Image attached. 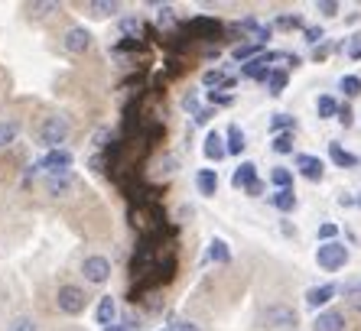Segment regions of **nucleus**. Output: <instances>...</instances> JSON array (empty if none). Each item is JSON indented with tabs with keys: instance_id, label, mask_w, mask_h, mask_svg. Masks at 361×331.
<instances>
[{
	"instance_id": "obj_19",
	"label": "nucleus",
	"mask_w": 361,
	"mask_h": 331,
	"mask_svg": "<svg viewBox=\"0 0 361 331\" xmlns=\"http://www.w3.org/2000/svg\"><path fill=\"white\" fill-rule=\"evenodd\" d=\"M244 146H247V140H244L241 127H228V153H231V156H241Z\"/></svg>"
},
{
	"instance_id": "obj_31",
	"label": "nucleus",
	"mask_w": 361,
	"mask_h": 331,
	"mask_svg": "<svg viewBox=\"0 0 361 331\" xmlns=\"http://www.w3.org/2000/svg\"><path fill=\"white\" fill-rule=\"evenodd\" d=\"M274 149L277 153H293V133H277L274 137Z\"/></svg>"
},
{
	"instance_id": "obj_9",
	"label": "nucleus",
	"mask_w": 361,
	"mask_h": 331,
	"mask_svg": "<svg viewBox=\"0 0 361 331\" xmlns=\"http://www.w3.org/2000/svg\"><path fill=\"white\" fill-rule=\"evenodd\" d=\"M296 169H300L306 179H312V182L322 179V159L310 156V153H300V156H296Z\"/></svg>"
},
{
	"instance_id": "obj_11",
	"label": "nucleus",
	"mask_w": 361,
	"mask_h": 331,
	"mask_svg": "<svg viewBox=\"0 0 361 331\" xmlns=\"http://www.w3.org/2000/svg\"><path fill=\"white\" fill-rule=\"evenodd\" d=\"M312 331H345V315L342 312H322L316 322H312Z\"/></svg>"
},
{
	"instance_id": "obj_1",
	"label": "nucleus",
	"mask_w": 361,
	"mask_h": 331,
	"mask_svg": "<svg viewBox=\"0 0 361 331\" xmlns=\"http://www.w3.org/2000/svg\"><path fill=\"white\" fill-rule=\"evenodd\" d=\"M316 263L322 266V270H342L345 263H348V247L345 244H338V240H332V244H322L319 250H316Z\"/></svg>"
},
{
	"instance_id": "obj_21",
	"label": "nucleus",
	"mask_w": 361,
	"mask_h": 331,
	"mask_svg": "<svg viewBox=\"0 0 361 331\" xmlns=\"http://www.w3.org/2000/svg\"><path fill=\"white\" fill-rule=\"evenodd\" d=\"M257 52H261V42H244V46H238L231 56H235V62H244V65H247V62L257 58Z\"/></svg>"
},
{
	"instance_id": "obj_6",
	"label": "nucleus",
	"mask_w": 361,
	"mask_h": 331,
	"mask_svg": "<svg viewBox=\"0 0 361 331\" xmlns=\"http://www.w3.org/2000/svg\"><path fill=\"white\" fill-rule=\"evenodd\" d=\"M82 273L88 282L101 286V282H108V276H111V260L108 257H85Z\"/></svg>"
},
{
	"instance_id": "obj_34",
	"label": "nucleus",
	"mask_w": 361,
	"mask_h": 331,
	"mask_svg": "<svg viewBox=\"0 0 361 331\" xmlns=\"http://www.w3.org/2000/svg\"><path fill=\"white\" fill-rule=\"evenodd\" d=\"M316 10H319L322 17H336V13H338V4H336V0H319V4H316Z\"/></svg>"
},
{
	"instance_id": "obj_36",
	"label": "nucleus",
	"mask_w": 361,
	"mask_h": 331,
	"mask_svg": "<svg viewBox=\"0 0 361 331\" xmlns=\"http://www.w3.org/2000/svg\"><path fill=\"white\" fill-rule=\"evenodd\" d=\"M322 39H326V33H322L319 26H306V42H312V46H319Z\"/></svg>"
},
{
	"instance_id": "obj_37",
	"label": "nucleus",
	"mask_w": 361,
	"mask_h": 331,
	"mask_svg": "<svg viewBox=\"0 0 361 331\" xmlns=\"http://www.w3.org/2000/svg\"><path fill=\"white\" fill-rule=\"evenodd\" d=\"M277 26H280V30H300L302 20H300V17H280Z\"/></svg>"
},
{
	"instance_id": "obj_30",
	"label": "nucleus",
	"mask_w": 361,
	"mask_h": 331,
	"mask_svg": "<svg viewBox=\"0 0 361 331\" xmlns=\"http://www.w3.org/2000/svg\"><path fill=\"white\" fill-rule=\"evenodd\" d=\"M338 85H342V92L348 94V98H355V94H361V78H358V75H345V78H342V82H338Z\"/></svg>"
},
{
	"instance_id": "obj_13",
	"label": "nucleus",
	"mask_w": 361,
	"mask_h": 331,
	"mask_svg": "<svg viewBox=\"0 0 361 331\" xmlns=\"http://www.w3.org/2000/svg\"><path fill=\"white\" fill-rule=\"evenodd\" d=\"M332 296H336V286H332V282H326V286H312V289L306 292V306L319 308V306H326Z\"/></svg>"
},
{
	"instance_id": "obj_12",
	"label": "nucleus",
	"mask_w": 361,
	"mask_h": 331,
	"mask_svg": "<svg viewBox=\"0 0 361 331\" xmlns=\"http://www.w3.org/2000/svg\"><path fill=\"white\" fill-rule=\"evenodd\" d=\"M241 75L244 78H254V82H267L270 78V65H267V58H264V52L254 62H247V65L241 68Z\"/></svg>"
},
{
	"instance_id": "obj_46",
	"label": "nucleus",
	"mask_w": 361,
	"mask_h": 331,
	"mask_svg": "<svg viewBox=\"0 0 361 331\" xmlns=\"http://www.w3.org/2000/svg\"><path fill=\"white\" fill-rule=\"evenodd\" d=\"M329 56V46H316V52H312V58L319 62V58H326Z\"/></svg>"
},
{
	"instance_id": "obj_7",
	"label": "nucleus",
	"mask_w": 361,
	"mask_h": 331,
	"mask_svg": "<svg viewBox=\"0 0 361 331\" xmlns=\"http://www.w3.org/2000/svg\"><path fill=\"white\" fill-rule=\"evenodd\" d=\"M185 33L189 36H199V39H215L221 33V23L215 17H195L185 23Z\"/></svg>"
},
{
	"instance_id": "obj_33",
	"label": "nucleus",
	"mask_w": 361,
	"mask_h": 331,
	"mask_svg": "<svg viewBox=\"0 0 361 331\" xmlns=\"http://www.w3.org/2000/svg\"><path fill=\"white\" fill-rule=\"evenodd\" d=\"M26 10H30V17H46L56 10V4H26Z\"/></svg>"
},
{
	"instance_id": "obj_24",
	"label": "nucleus",
	"mask_w": 361,
	"mask_h": 331,
	"mask_svg": "<svg viewBox=\"0 0 361 331\" xmlns=\"http://www.w3.org/2000/svg\"><path fill=\"white\" fill-rule=\"evenodd\" d=\"M270 130H274V133H293L296 130V117L274 114V120H270Z\"/></svg>"
},
{
	"instance_id": "obj_41",
	"label": "nucleus",
	"mask_w": 361,
	"mask_h": 331,
	"mask_svg": "<svg viewBox=\"0 0 361 331\" xmlns=\"http://www.w3.org/2000/svg\"><path fill=\"white\" fill-rule=\"evenodd\" d=\"M336 231H338L336 224H322V227H319V237L326 240V244H332V237H336Z\"/></svg>"
},
{
	"instance_id": "obj_35",
	"label": "nucleus",
	"mask_w": 361,
	"mask_h": 331,
	"mask_svg": "<svg viewBox=\"0 0 361 331\" xmlns=\"http://www.w3.org/2000/svg\"><path fill=\"white\" fill-rule=\"evenodd\" d=\"M157 23H160V26H173V23H176L173 7H160V10H157Z\"/></svg>"
},
{
	"instance_id": "obj_26",
	"label": "nucleus",
	"mask_w": 361,
	"mask_h": 331,
	"mask_svg": "<svg viewBox=\"0 0 361 331\" xmlns=\"http://www.w3.org/2000/svg\"><path fill=\"white\" fill-rule=\"evenodd\" d=\"M283 88H286V72L280 68V72H270V78H267V92L277 98V94H283Z\"/></svg>"
},
{
	"instance_id": "obj_10",
	"label": "nucleus",
	"mask_w": 361,
	"mask_h": 331,
	"mask_svg": "<svg viewBox=\"0 0 361 331\" xmlns=\"http://www.w3.org/2000/svg\"><path fill=\"white\" fill-rule=\"evenodd\" d=\"M254 182H257V166H254V163H241L235 169V175H231V185H235V189L247 192Z\"/></svg>"
},
{
	"instance_id": "obj_14",
	"label": "nucleus",
	"mask_w": 361,
	"mask_h": 331,
	"mask_svg": "<svg viewBox=\"0 0 361 331\" xmlns=\"http://www.w3.org/2000/svg\"><path fill=\"white\" fill-rule=\"evenodd\" d=\"M202 149H205V156L215 159V163H219L221 156H228V143L221 140L219 133H209V137H205V146H202Z\"/></svg>"
},
{
	"instance_id": "obj_48",
	"label": "nucleus",
	"mask_w": 361,
	"mask_h": 331,
	"mask_svg": "<svg viewBox=\"0 0 361 331\" xmlns=\"http://www.w3.org/2000/svg\"><path fill=\"white\" fill-rule=\"evenodd\" d=\"M261 192H264V182H254L251 189H247V195H261Z\"/></svg>"
},
{
	"instance_id": "obj_17",
	"label": "nucleus",
	"mask_w": 361,
	"mask_h": 331,
	"mask_svg": "<svg viewBox=\"0 0 361 331\" xmlns=\"http://www.w3.org/2000/svg\"><path fill=\"white\" fill-rule=\"evenodd\" d=\"M270 205L277 208V211H293V208H296L293 189H277L274 195H270Z\"/></svg>"
},
{
	"instance_id": "obj_5",
	"label": "nucleus",
	"mask_w": 361,
	"mask_h": 331,
	"mask_svg": "<svg viewBox=\"0 0 361 331\" xmlns=\"http://www.w3.org/2000/svg\"><path fill=\"white\" fill-rule=\"evenodd\" d=\"M68 166H72V153H68V149H49V153H46V156H42L39 163L33 166V173H39V169H49V173L62 175V173H68Z\"/></svg>"
},
{
	"instance_id": "obj_45",
	"label": "nucleus",
	"mask_w": 361,
	"mask_h": 331,
	"mask_svg": "<svg viewBox=\"0 0 361 331\" xmlns=\"http://www.w3.org/2000/svg\"><path fill=\"white\" fill-rule=\"evenodd\" d=\"M209 117H212V111H209V108H202L199 114H195V124H209Z\"/></svg>"
},
{
	"instance_id": "obj_20",
	"label": "nucleus",
	"mask_w": 361,
	"mask_h": 331,
	"mask_svg": "<svg viewBox=\"0 0 361 331\" xmlns=\"http://www.w3.org/2000/svg\"><path fill=\"white\" fill-rule=\"evenodd\" d=\"M209 260H215V263H228L231 260V250H228V244L221 237H215L209 244Z\"/></svg>"
},
{
	"instance_id": "obj_15",
	"label": "nucleus",
	"mask_w": 361,
	"mask_h": 331,
	"mask_svg": "<svg viewBox=\"0 0 361 331\" xmlns=\"http://www.w3.org/2000/svg\"><path fill=\"white\" fill-rule=\"evenodd\" d=\"M329 156H332L336 166H342V169H355V166H358V156L348 153V149H342L338 143H329Z\"/></svg>"
},
{
	"instance_id": "obj_28",
	"label": "nucleus",
	"mask_w": 361,
	"mask_h": 331,
	"mask_svg": "<svg viewBox=\"0 0 361 331\" xmlns=\"http://www.w3.org/2000/svg\"><path fill=\"white\" fill-rule=\"evenodd\" d=\"M345 299H348V306H352L355 312H361V282H348V286H345Z\"/></svg>"
},
{
	"instance_id": "obj_2",
	"label": "nucleus",
	"mask_w": 361,
	"mask_h": 331,
	"mask_svg": "<svg viewBox=\"0 0 361 331\" xmlns=\"http://www.w3.org/2000/svg\"><path fill=\"white\" fill-rule=\"evenodd\" d=\"M66 137H68V120L66 117H46V124H42V130H39L42 146L59 149V143H66Z\"/></svg>"
},
{
	"instance_id": "obj_23",
	"label": "nucleus",
	"mask_w": 361,
	"mask_h": 331,
	"mask_svg": "<svg viewBox=\"0 0 361 331\" xmlns=\"http://www.w3.org/2000/svg\"><path fill=\"white\" fill-rule=\"evenodd\" d=\"M88 13H92V17H111V13H118V4H114V0H92V4H88Z\"/></svg>"
},
{
	"instance_id": "obj_43",
	"label": "nucleus",
	"mask_w": 361,
	"mask_h": 331,
	"mask_svg": "<svg viewBox=\"0 0 361 331\" xmlns=\"http://www.w3.org/2000/svg\"><path fill=\"white\" fill-rule=\"evenodd\" d=\"M345 52H348L352 58H361V36H355V39L348 42V49H345Z\"/></svg>"
},
{
	"instance_id": "obj_3",
	"label": "nucleus",
	"mask_w": 361,
	"mask_h": 331,
	"mask_svg": "<svg viewBox=\"0 0 361 331\" xmlns=\"http://www.w3.org/2000/svg\"><path fill=\"white\" fill-rule=\"evenodd\" d=\"M85 302H88V296H85V289H78V286H62L59 296H56V306L66 315H82Z\"/></svg>"
},
{
	"instance_id": "obj_22",
	"label": "nucleus",
	"mask_w": 361,
	"mask_h": 331,
	"mask_svg": "<svg viewBox=\"0 0 361 331\" xmlns=\"http://www.w3.org/2000/svg\"><path fill=\"white\" fill-rule=\"evenodd\" d=\"M202 85H205V88H215V92H221V88L228 85V75L221 72V68H209V72L202 75Z\"/></svg>"
},
{
	"instance_id": "obj_32",
	"label": "nucleus",
	"mask_w": 361,
	"mask_h": 331,
	"mask_svg": "<svg viewBox=\"0 0 361 331\" xmlns=\"http://www.w3.org/2000/svg\"><path fill=\"white\" fill-rule=\"evenodd\" d=\"M66 189H68V175L66 173L52 175V179H49V192H52V195H59V192H66Z\"/></svg>"
},
{
	"instance_id": "obj_27",
	"label": "nucleus",
	"mask_w": 361,
	"mask_h": 331,
	"mask_svg": "<svg viewBox=\"0 0 361 331\" xmlns=\"http://www.w3.org/2000/svg\"><path fill=\"white\" fill-rule=\"evenodd\" d=\"M270 182L277 185V189H290V185H293V173L283 169V166H277V169L270 173Z\"/></svg>"
},
{
	"instance_id": "obj_29",
	"label": "nucleus",
	"mask_w": 361,
	"mask_h": 331,
	"mask_svg": "<svg viewBox=\"0 0 361 331\" xmlns=\"http://www.w3.org/2000/svg\"><path fill=\"white\" fill-rule=\"evenodd\" d=\"M17 124H10V120H0V146H7V143L17 140Z\"/></svg>"
},
{
	"instance_id": "obj_49",
	"label": "nucleus",
	"mask_w": 361,
	"mask_h": 331,
	"mask_svg": "<svg viewBox=\"0 0 361 331\" xmlns=\"http://www.w3.org/2000/svg\"><path fill=\"white\" fill-rule=\"evenodd\" d=\"M92 169H98V173H101V169H104V159L94 156V159H92Z\"/></svg>"
},
{
	"instance_id": "obj_40",
	"label": "nucleus",
	"mask_w": 361,
	"mask_h": 331,
	"mask_svg": "<svg viewBox=\"0 0 361 331\" xmlns=\"http://www.w3.org/2000/svg\"><path fill=\"white\" fill-rule=\"evenodd\" d=\"M169 331H199V325H195V322H185V318H179V322L169 325Z\"/></svg>"
},
{
	"instance_id": "obj_47",
	"label": "nucleus",
	"mask_w": 361,
	"mask_h": 331,
	"mask_svg": "<svg viewBox=\"0 0 361 331\" xmlns=\"http://www.w3.org/2000/svg\"><path fill=\"white\" fill-rule=\"evenodd\" d=\"M104 331H137V328H134V325H108Z\"/></svg>"
},
{
	"instance_id": "obj_16",
	"label": "nucleus",
	"mask_w": 361,
	"mask_h": 331,
	"mask_svg": "<svg viewBox=\"0 0 361 331\" xmlns=\"http://www.w3.org/2000/svg\"><path fill=\"white\" fill-rule=\"evenodd\" d=\"M195 185H199L202 195H215V192H219V175H215V169H202V173L195 175Z\"/></svg>"
},
{
	"instance_id": "obj_42",
	"label": "nucleus",
	"mask_w": 361,
	"mask_h": 331,
	"mask_svg": "<svg viewBox=\"0 0 361 331\" xmlns=\"http://www.w3.org/2000/svg\"><path fill=\"white\" fill-rule=\"evenodd\" d=\"M209 101H212V104H231V94H228V92H212Z\"/></svg>"
},
{
	"instance_id": "obj_38",
	"label": "nucleus",
	"mask_w": 361,
	"mask_h": 331,
	"mask_svg": "<svg viewBox=\"0 0 361 331\" xmlns=\"http://www.w3.org/2000/svg\"><path fill=\"white\" fill-rule=\"evenodd\" d=\"M10 331H36L33 318H17V322L10 325Z\"/></svg>"
},
{
	"instance_id": "obj_44",
	"label": "nucleus",
	"mask_w": 361,
	"mask_h": 331,
	"mask_svg": "<svg viewBox=\"0 0 361 331\" xmlns=\"http://www.w3.org/2000/svg\"><path fill=\"white\" fill-rule=\"evenodd\" d=\"M185 111L199 114V98H195V94H185Z\"/></svg>"
},
{
	"instance_id": "obj_8",
	"label": "nucleus",
	"mask_w": 361,
	"mask_h": 331,
	"mask_svg": "<svg viewBox=\"0 0 361 331\" xmlns=\"http://www.w3.org/2000/svg\"><path fill=\"white\" fill-rule=\"evenodd\" d=\"M62 46H66V52H75V56H82V52L92 49V33H88L85 26H75V30H68V33H66Z\"/></svg>"
},
{
	"instance_id": "obj_50",
	"label": "nucleus",
	"mask_w": 361,
	"mask_h": 331,
	"mask_svg": "<svg viewBox=\"0 0 361 331\" xmlns=\"http://www.w3.org/2000/svg\"><path fill=\"white\" fill-rule=\"evenodd\" d=\"M358 205H361V199H358Z\"/></svg>"
},
{
	"instance_id": "obj_25",
	"label": "nucleus",
	"mask_w": 361,
	"mask_h": 331,
	"mask_svg": "<svg viewBox=\"0 0 361 331\" xmlns=\"http://www.w3.org/2000/svg\"><path fill=\"white\" fill-rule=\"evenodd\" d=\"M316 111H319V117H322V120H329V117H336V114H338V104H336V98H332V94H322V98L316 101Z\"/></svg>"
},
{
	"instance_id": "obj_4",
	"label": "nucleus",
	"mask_w": 361,
	"mask_h": 331,
	"mask_svg": "<svg viewBox=\"0 0 361 331\" xmlns=\"http://www.w3.org/2000/svg\"><path fill=\"white\" fill-rule=\"evenodd\" d=\"M261 322L267 328H293L296 325V312L290 306H267L261 312Z\"/></svg>"
},
{
	"instance_id": "obj_39",
	"label": "nucleus",
	"mask_w": 361,
	"mask_h": 331,
	"mask_svg": "<svg viewBox=\"0 0 361 331\" xmlns=\"http://www.w3.org/2000/svg\"><path fill=\"white\" fill-rule=\"evenodd\" d=\"M352 120H355L352 108H348V104H342V108H338V124H342V127H352Z\"/></svg>"
},
{
	"instance_id": "obj_18",
	"label": "nucleus",
	"mask_w": 361,
	"mask_h": 331,
	"mask_svg": "<svg viewBox=\"0 0 361 331\" xmlns=\"http://www.w3.org/2000/svg\"><path fill=\"white\" fill-rule=\"evenodd\" d=\"M114 312H118L114 299L104 296V299L98 302V325H104V328H108V325H114Z\"/></svg>"
}]
</instances>
